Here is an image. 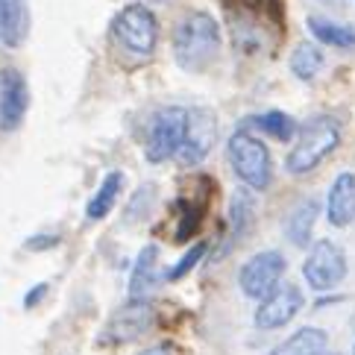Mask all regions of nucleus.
<instances>
[{"instance_id": "nucleus-21", "label": "nucleus", "mask_w": 355, "mask_h": 355, "mask_svg": "<svg viewBox=\"0 0 355 355\" xmlns=\"http://www.w3.org/2000/svg\"><path fill=\"white\" fill-rule=\"evenodd\" d=\"M291 73L300 80V83H311L317 73L323 71L326 65V53H323V47L317 44V42H300L294 47V53H291Z\"/></svg>"}, {"instance_id": "nucleus-8", "label": "nucleus", "mask_w": 355, "mask_h": 355, "mask_svg": "<svg viewBox=\"0 0 355 355\" xmlns=\"http://www.w3.org/2000/svg\"><path fill=\"white\" fill-rule=\"evenodd\" d=\"M302 309H306L302 288L294 282H282L270 297H264L259 302L256 314H252V323H256L259 332H276V329H285Z\"/></svg>"}, {"instance_id": "nucleus-5", "label": "nucleus", "mask_w": 355, "mask_h": 355, "mask_svg": "<svg viewBox=\"0 0 355 355\" xmlns=\"http://www.w3.org/2000/svg\"><path fill=\"white\" fill-rule=\"evenodd\" d=\"M188 130V109L182 106H164L159 109L147 130V144H144V159L150 164H162L168 159H176L185 141Z\"/></svg>"}, {"instance_id": "nucleus-2", "label": "nucleus", "mask_w": 355, "mask_h": 355, "mask_svg": "<svg viewBox=\"0 0 355 355\" xmlns=\"http://www.w3.org/2000/svg\"><path fill=\"white\" fill-rule=\"evenodd\" d=\"M340 147V123L329 115H317L300 126V135L285 156V171L291 176H306Z\"/></svg>"}, {"instance_id": "nucleus-25", "label": "nucleus", "mask_w": 355, "mask_h": 355, "mask_svg": "<svg viewBox=\"0 0 355 355\" xmlns=\"http://www.w3.org/2000/svg\"><path fill=\"white\" fill-rule=\"evenodd\" d=\"M47 294H50V285H47V282L33 285V288L27 291V294H24V309H35V306H39V302H42Z\"/></svg>"}, {"instance_id": "nucleus-3", "label": "nucleus", "mask_w": 355, "mask_h": 355, "mask_svg": "<svg viewBox=\"0 0 355 355\" xmlns=\"http://www.w3.org/2000/svg\"><path fill=\"white\" fill-rule=\"evenodd\" d=\"M226 159H230V168L238 180L244 182V188H250V191H268L270 188V182H273L270 150L250 126H241V130H235L230 135Z\"/></svg>"}, {"instance_id": "nucleus-27", "label": "nucleus", "mask_w": 355, "mask_h": 355, "mask_svg": "<svg viewBox=\"0 0 355 355\" xmlns=\"http://www.w3.org/2000/svg\"><path fill=\"white\" fill-rule=\"evenodd\" d=\"M323 355H338V352H329V349H326V352H323Z\"/></svg>"}, {"instance_id": "nucleus-11", "label": "nucleus", "mask_w": 355, "mask_h": 355, "mask_svg": "<svg viewBox=\"0 0 355 355\" xmlns=\"http://www.w3.org/2000/svg\"><path fill=\"white\" fill-rule=\"evenodd\" d=\"M153 326V309L147 300H130L126 306H121L106 326V340L112 344H130V340L141 338Z\"/></svg>"}, {"instance_id": "nucleus-15", "label": "nucleus", "mask_w": 355, "mask_h": 355, "mask_svg": "<svg viewBox=\"0 0 355 355\" xmlns=\"http://www.w3.org/2000/svg\"><path fill=\"white\" fill-rule=\"evenodd\" d=\"M162 282L159 276V247L147 244L132 264V276H130V300H147L153 294V288Z\"/></svg>"}, {"instance_id": "nucleus-9", "label": "nucleus", "mask_w": 355, "mask_h": 355, "mask_svg": "<svg viewBox=\"0 0 355 355\" xmlns=\"http://www.w3.org/2000/svg\"><path fill=\"white\" fill-rule=\"evenodd\" d=\"M214 141H218V115L209 106H194L188 109V130H185V141L180 150V164L182 168H197L206 162L211 153Z\"/></svg>"}, {"instance_id": "nucleus-28", "label": "nucleus", "mask_w": 355, "mask_h": 355, "mask_svg": "<svg viewBox=\"0 0 355 355\" xmlns=\"http://www.w3.org/2000/svg\"><path fill=\"white\" fill-rule=\"evenodd\" d=\"M332 3H344V0H332Z\"/></svg>"}, {"instance_id": "nucleus-23", "label": "nucleus", "mask_w": 355, "mask_h": 355, "mask_svg": "<svg viewBox=\"0 0 355 355\" xmlns=\"http://www.w3.org/2000/svg\"><path fill=\"white\" fill-rule=\"evenodd\" d=\"M206 250H209L206 241H197V244H194L191 250H188L185 256H182L180 261H176L168 273H164V279H168V282H180L182 276H188V273H191V270L197 268V264L202 261V256H206Z\"/></svg>"}, {"instance_id": "nucleus-17", "label": "nucleus", "mask_w": 355, "mask_h": 355, "mask_svg": "<svg viewBox=\"0 0 355 355\" xmlns=\"http://www.w3.org/2000/svg\"><path fill=\"white\" fill-rule=\"evenodd\" d=\"M309 33L320 47L332 50H352L355 47V24H340L323 15H309Z\"/></svg>"}, {"instance_id": "nucleus-26", "label": "nucleus", "mask_w": 355, "mask_h": 355, "mask_svg": "<svg viewBox=\"0 0 355 355\" xmlns=\"http://www.w3.org/2000/svg\"><path fill=\"white\" fill-rule=\"evenodd\" d=\"M138 355H171V349L168 347H147V349H141Z\"/></svg>"}, {"instance_id": "nucleus-7", "label": "nucleus", "mask_w": 355, "mask_h": 355, "mask_svg": "<svg viewBox=\"0 0 355 355\" xmlns=\"http://www.w3.org/2000/svg\"><path fill=\"white\" fill-rule=\"evenodd\" d=\"M288 270V261L279 250H261L256 256H250L238 270V285L244 291V297L261 302L270 297L273 291L282 285V276Z\"/></svg>"}, {"instance_id": "nucleus-29", "label": "nucleus", "mask_w": 355, "mask_h": 355, "mask_svg": "<svg viewBox=\"0 0 355 355\" xmlns=\"http://www.w3.org/2000/svg\"><path fill=\"white\" fill-rule=\"evenodd\" d=\"M150 3H159V0H150Z\"/></svg>"}, {"instance_id": "nucleus-20", "label": "nucleus", "mask_w": 355, "mask_h": 355, "mask_svg": "<svg viewBox=\"0 0 355 355\" xmlns=\"http://www.w3.org/2000/svg\"><path fill=\"white\" fill-rule=\"evenodd\" d=\"M121 191H123V173L121 171H109L103 176V182L97 185V191L92 194V200H88L85 218L88 220H103L106 214H112V209H115Z\"/></svg>"}, {"instance_id": "nucleus-10", "label": "nucleus", "mask_w": 355, "mask_h": 355, "mask_svg": "<svg viewBox=\"0 0 355 355\" xmlns=\"http://www.w3.org/2000/svg\"><path fill=\"white\" fill-rule=\"evenodd\" d=\"M30 109V85L24 73L15 68H6L0 73V130L12 132L18 130L24 115Z\"/></svg>"}, {"instance_id": "nucleus-18", "label": "nucleus", "mask_w": 355, "mask_h": 355, "mask_svg": "<svg viewBox=\"0 0 355 355\" xmlns=\"http://www.w3.org/2000/svg\"><path fill=\"white\" fill-rule=\"evenodd\" d=\"M329 347V335L317 326H302L294 335H288L282 344H276L270 355H323Z\"/></svg>"}, {"instance_id": "nucleus-1", "label": "nucleus", "mask_w": 355, "mask_h": 355, "mask_svg": "<svg viewBox=\"0 0 355 355\" xmlns=\"http://www.w3.org/2000/svg\"><path fill=\"white\" fill-rule=\"evenodd\" d=\"M220 53V24L209 12H188L173 30V59L188 73H202Z\"/></svg>"}, {"instance_id": "nucleus-24", "label": "nucleus", "mask_w": 355, "mask_h": 355, "mask_svg": "<svg viewBox=\"0 0 355 355\" xmlns=\"http://www.w3.org/2000/svg\"><path fill=\"white\" fill-rule=\"evenodd\" d=\"M59 235H47V232H39V235H33L24 241V250H30V252H47V250H53L59 247Z\"/></svg>"}, {"instance_id": "nucleus-16", "label": "nucleus", "mask_w": 355, "mask_h": 355, "mask_svg": "<svg viewBox=\"0 0 355 355\" xmlns=\"http://www.w3.org/2000/svg\"><path fill=\"white\" fill-rule=\"evenodd\" d=\"M252 223H256V197H252L250 188H238L230 200V235H226V250L241 244Z\"/></svg>"}, {"instance_id": "nucleus-30", "label": "nucleus", "mask_w": 355, "mask_h": 355, "mask_svg": "<svg viewBox=\"0 0 355 355\" xmlns=\"http://www.w3.org/2000/svg\"><path fill=\"white\" fill-rule=\"evenodd\" d=\"M352 355H355V347H352Z\"/></svg>"}, {"instance_id": "nucleus-14", "label": "nucleus", "mask_w": 355, "mask_h": 355, "mask_svg": "<svg viewBox=\"0 0 355 355\" xmlns=\"http://www.w3.org/2000/svg\"><path fill=\"white\" fill-rule=\"evenodd\" d=\"M317 214H320V202H317V197H302L294 209H291V214L285 218V238L291 241L294 247L306 250L311 244V232H314V223H317Z\"/></svg>"}, {"instance_id": "nucleus-19", "label": "nucleus", "mask_w": 355, "mask_h": 355, "mask_svg": "<svg viewBox=\"0 0 355 355\" xmlns=\"http://www.w3.org/2000/svg\"><path fill=\"white\" fill-rule=\"evenodd\" d=\"M247 126L259 130L261 135L273 138V141H279V144H291V141H294V138L300 135V123H297V118H291L288 112H279V109L261 112V115L250 118Z\"/></svg>"}, {"instance_id": "nucleus-4", "label": "nucleus", "mask_w": 355, "mask_h": 355, "mask_svg": "<svg viewBox=\"0 0 355 355\" xmlns=\"http://www.w3.org/2000/svg\"><path fill=\"white\" fill-rule=\"evenodd\" d=\"M112 35L132 56H150L159 47V18L147 3H126L112 18Z\"/></svg>"}, {"instance_id": "nucleus-13", "label": "nucleus", "mask_w": 355, "mask_h": 355, "mask_svg": "<svg viewBox=\"0 0 355 355\" xmlns=\"http://www.w3.org/2000/svg\"><path fill=\"white\" fill-rule=\"evenodd\" d=\"M30 35V6L27 0H0V42L6 47H21Z\"/></svg>"}, {"instance_id": "nucleus-12", "label": "nucleus", "mask_w": 355, "mask_h": 355, "mask_svg": "<svg viewBox=\"0 0 355 355\" xmlns=\"http://www.w3.org/2000/svg\"><path fill=\"white\" fill-rule=\"evenodd\" d=\"M326 220L335 230H347L355 220V173L340 171L326 194Z\"/></svg>"}, {"instance_id": "nucleus-6", "label": "nucleus", "mask_w": 355, "mask_h": 355, "mask_svg": "<svg viewBox=\"0 0 355 355\" xmlns=\"http://www.w3.org/2000/svg\"><path fill=\"white\" fill-rule=\"evenodd\" d=\"M347 252L344 247L332 238H320L309 247V256L302 261V279L309 282L311 291L317 294H326V291H335L340 282L347 279Z\"/></svg>"}, {"instance_id": "nucleus-22", "label": "nucleus", "mask_w": 355, "mask_h": 355, "mask_svg": "<svg viewBox=\"0 0 355 355\" xmlns=\"http://www.w3.org/2000/svg\"><path fill=\"white\" fill-rule=\"evenodd\" d=\"M153 206H156V185L153 182H147V185H141L138 191L132 194V200H130V206H126V223H138V220H144L150 211H153Z\"/></svg>"}]
</instances>
